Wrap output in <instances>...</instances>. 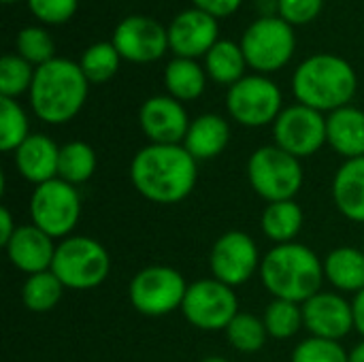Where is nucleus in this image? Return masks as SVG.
Wrapping results in <instances>:
<instances>
[{
  "mask_svg": "<svg viewBox=\"0 0 364 362\" xmlns=\"http://www.w3.org/2000/svg\"><path fill=\"white\" fill-rule=\"evenodd\" d=\"M134 190L156 205H177L186 201L198 181V162L183 145L149 143L130 162Z\"/></svg>",
  "mask_w": 364,
  "mask_h": 362,
  "instance_id": "1",
  "label": "nucleus"
},
{
  "mask_svg": "<svg viewBox=\"0 0 364 362\" xmlns=\"http://www.w3.org/2000/svg\"><path fill=\"white\" fill-rule=\"evenodd\" d=\"M260 282L273 299L307 303L311 297L322 292L324 284V260L303 243L273 245L260 265Z\"/></svg>",
  "mask_w": 364,
  "mask_h": 362,
  "instance_id": "2",
  "label": "nucleus"
},
{
  "mask_svg": "<svg viewBox=\"0 0 364 362\" xmlns=\"http://www.w3.org/2000/svg\"><path fill=\"white\" fill-rule=\"evenodd\" d=\"M90 81L85 79L79 62L53 58L34 70L30 87V107L34 115L51 126L70 122L87 98Z\"/></svg>",
  "mask_w": 364,
  "mask_h": 362,
  "instance_id": "3",
  "label": "nucleus"
},
{
  "mask_svg": "<svg viewBox=\"0 0 364 362\" xmlns=\"http://www.w3.org/2000/svg\"><path fill=\"white\" fill-rule=\"evenodd\" d=\"M358 79L352 64L333 53H316L299 64L292 90L301 105L320 113L348 107L356 94Z\"/></svg>",
  "mask_w": 364,
  "mask_h": 362,
  "instance_id": "4",
  "label": "nucleus"
},
{
  "mask_svg": "<svg viewBox=\"0 0 364 362\" xmlns=\"http://www.w3.org/2000/svg\"><path fill=\"white\" fill-rule=\"evenodd\" d=\"M51 271L68 290H92L109 277L111 256L94 237L70 235L58 243Z\"/></svg>",
  "mask_w": 364,
  "mask_h": 362,
  "instance_id": "5",
  "label": "nucleus"
},
{
  "mask_svg": "<svg viewBox=\"0 0 364 362\" xmlns=\"http://www.w3.org/2000/svg\"><path fill=\"white\" fill-rule=\"evenodd\" d=\"M247 181L267 203L294 201L303 188L305 173L299 158L277 145H264L247 160Z\"/></svg>",
  "mask_w": 364,
  "mask_h": 362,
  "instance_id": "6",
  "label": "nucleus"
},
{
  "mask_svg": "<svg viewBox=\"0 0 364 362\" xmlns=\"http://www.w3.org/2000/svg\"><path fill=\"white\" fill-rule=\"evenodd\" d=\"M30 220L51 239H66L81 220V194L77 186L64 179H51L34 186L28 203Z\"/></svg>",
  "mask_w": 364,
  "mask_h": 362,
  "instance_id": "7",
  "label": "nucleus"
},
{
  "mask_svg": "<svg viewBox=\"0 0 364 362\" xmlns=\"http://www.w3.org/2000/svg\"><path fill=\"white\" fill-rule=\"evenodd\" d=\"M188 286L190 284L177 269L151 265L130 280L128 299L139 314L147 318H162L181 309Z\"/></svg>",
  "mask_w": 364,
  "mask_h": 362,
  "instance_id": "8",
  "label": "nucleus"
},
{
  "mask_svg": "<svg viewBox=\"0 0 364 362\" xmlns=\"http://www.w3.org/2000/svg\"><path fill=\"white\" fill-rule=\"evenodd\" d=\"M284 96L275 81L264 75H247L228 87L226 109L235 122L247 128L275 124L284 111Z\"/></svg>",
  "mask_w": 364,
  "mask_h": 362,
  "instance_id": "9",
  "label": "nucleus"
},
{
  "mask_svg": "<svg viewBox=\"0 0 364 362\" xmlns=\"http://www.w3.org/2000/svg\"><path fill=\"white\" fill-rule=\"evenodd\" d=\"M296 47V36L290 23L282 17H260L247 26L241 38V49L252 68L273 73L284 68Z\"/></svg>",
  "mask_w": 364,
  "mask_h": 362,
  "instance_id": "10",
  "label": "nucleus"
},
{
  "mask_svg": "<svg viewBox=\"0 0 364 362\" xmlns=\"http://www.w3.org/2000/svg\"><path fill=\"white\" fill-rule=\"evenodd\" d=\"M181 314L198 331H226L232 318L239 314V299L235 288L213 277L198 280L188 286Z\"/></svg>",
  "mask_w": 364,
  "mask_h": 362,
  "instance_id": "11",
  "label": "nucleus"
},
{
  "mask_svg": "<svg viewBox=\"0 0 364 362\" xmlns=\"http://www.w3.org/2000/svg\"><path fill=\"white\" fill-rule=\"evenodd\" d=\"M262 256L256 241L243 230H228L215 239L209 254L211 277L237 288L260 273Z\"/></svg>",
  "mask_w": 364,
  "mask_h": 362,
  "instance_id": "12",
  "label": "nucleus"
},
{
  "mask_svg": "<svg viewBox=\"0 0 364 362\" xmlns=\"http://www.w3.org/2000/svg\"><path fill=\"white\" fill-rule=\"evenodd\" d=\"M275 145L303 160L318 154L326 143L324 113L301 102L286 107L273 124Z\"/></svg>",
  "mask_w": 364,
  "mask_h": 362,
  "instance_id": "13",
  "label": "nucleus"
},
{
  "mask_svg": "<svg viewBox=\"0 0 364 362\" xmlns=\"http://www.w3.org/2000/svg\"><path fill=\"white\" fill-rule=\"evenodd\" d=\"M122 58L147 64L164 55L168 49V28L145 15H130L115 26L113 41Z\"/></svg>",
  "mask_w": 364,
  "mask_h": 362,
  "instance_id": "14",
  "label": "nucleus"
},
{
  "mask_svg": "<svg viewBox=\"0 0 364 362\" xmlns=\"http://www.w3.org/2000/svg\"><path fill=\"white\" fill-rule=\"evenodd\" d=\"M139 124L149 143L183 145L190 128L186 107L173 96H151L141 105Z\"/></svg>",
  "mask_w": 364,
  "mask_h": 362,
  "instance_id": "15",
  "label": "nucleus"
},
{
  "mask_svg": "<svg viewBox=\"0 0 364 362\" xmlns=\"http://www.w3.org/2000/svg\"><path fill=\"white\" fill-rule=\"evenodd\" d=\"M303 320L309 337L341 341L354 331L352 303L339 292H318L303 303Z\"/></svg>",
  "mask_w": 364,
  "mask_h": 362,
  "instance_id": "16",
  "label": "nucleus"
},
{
  "mask_svg": "<svg viewBox=\"0 0 364 362\" xmlns=\"http://www.w3.org/2000/svg\"><path fill=\"white\" fill-rule=\"evenodd\" d=\"M218 21L200 9H188L175 15L168 26V47L177 58H198L218 43Z\"/></svg>",
  "mask_w": 364,
  "mask_h": 362,
  "instance_id": "17",
  "label": "nucleus"
},
{
  "mask_svg": "<svg viewBox=\"0 0 364 362\" xmlns=\"http://www.w3.org/2000/svg\"><path fill=\"white\" fill-rule=\"evenodd\" d=\"M55 239L34 224H23L4 245L9 262L26 275L49 271L55 258Z\"/></svg>",
  "mask_w": 364,
  "mask_h": 362,
  "instance_id": "18",
  "label": "nucleus"
},
{
  "mask_svg": "<svg viewBox=\"0 0 364 362\" xmlns=\"http://www.w3.org/2000/svg\"><path fill=\"white\" fill-rule=\"evenodd\" d=\"M13 154L15 169L28 183L41 186L51 179H58L60 147L51 137L34 132Z\"/></svg>",
  "mask_w": 364,
  "mask_h": 362,
  "instance_id": "19",
  "label": "nucleus"
},
{
  "mask_svg": "<svg viewBox=\"0 0 364 362\" xmlns=\"http://www.w3.org/2000/svg\"><path fill=\"white\" fill-rule=\"evenodd\" d=\"M333 203L337 211L356 224H364V156L346 160L333 177Z\"/></svg>",
  "mask_w": 364,
  "mask_h": 362,
  "instance_id": "20",
  "label": "nucleus"
},
{
  "mask_svg": "<svg viewBox=\"0 0 364 362\" xmlns=\"http://www.w3.org/2000/svg\"><path fill=\"white\" fill-rule=\"evenodd\" d=\"M326 143L346 160L364 156V111L358 107H341L326 117Z\"/></svg>",
  "mask_w": 364,
  "mask_h": 362,
  "instance_id": "21",
  "label": "nucleus"
},
{
  "mask_svg": "<svg viewBox=\"0 0 364 362\" xmlns=\"http://www.w3.org/2000/svg\"><path fill=\"white\" fill-rule=\"evenodd\" d=\"M230 143V126L218 113H203L190 122L183 147L196 162L218 158Z\"/></svg>",
  "mask_w": 364,
  "mask_h": 362,
  "instance_id": "22",
  "label": "nucleus"
},
{
  "mask_svg": "<svg viewBox=\"0 0 364 362\" xmlns=\"http://www.w3.org/2000/svg\"><path fill=\"white\" fill-rule=\"evenodd\" d=\"M324 277L339 292L364 290V252L363 247H335L324 258Z\"/></svg>",
  "mask_w": 364,
  "mask_h": 362,
  "instance_id": "23",
  "label": "nucleus"
},
{
  "mask_svg": "<svg viewBox=\"0 0 364 362\" xmlns=\"http://www.w3.org/2000/svg\"><path fill=\"white\" fill-rule=\"evenodd\" d=\"M303 224H305V213L296 201L267 203L260 218V228L264 237L275 245L292 243L301 235Z\"/></svg>",
  "mask_w": 364,
  "mask_h": 362,
  "instance_id": "24",
  "label": "nucleus"
},
{
  "mask_svg": "<svg viewBox=\"0 0 364 362\" xmlns=\"http://www.w3.org/2000/svg\"><path fill=\"white\" fill-rule=\"evenodd\" d=\"M205 68L192 58H173L164 68V87L179 102L196 100L205 92Z\"/></svg>",
  "mask_w": 364,
  "mask_h": 362,
  "instance_id": "25",
  "label": "nucleus"
},
{
  "mask_svg": "<svg viewBox=\"0 0 364 362\" xmlns=\"http://www.w3.org/2000/svg\"><path fill=\"white\" fill-rule=\"evenodd\" d=\"M245 53L241 45H237L230 38H220L205 55V70L215 83L235 85L239 79H243L245 70Z\"/></svg>",
  "mask_w": 364,
  "mask_h": 362,
  "instance_id": "26",
  "label": "nucleus"
},
{
  "mask_svg": "<svg viewBox=\"0 0 364 362\" xmlns=\"http://www.w3.org/2000/svg\"><path fill=\"white\" fill-rule=\"evenodd\" d=\"M64 290H66L64 284L49 269V271L34 273V275L26 277V282L21 286V301H23V307L28 312L47 314V312L55 309V305L60 303Z\"/></svg>",
  "mask_w": 364,
  "mask_h": 362,
  "instance_id": "27",
  "label": "nucleus"
},
{
  "mask_svg": "<svg viewBox=\"0 0 364 362\" xmlns=\"http://www.w3.org/2000/svg\"><path fill=\"white\" fill-rule=\"evenodd\" d=\"M96 164V151L85 141H70L60 147L58 177L70 186H81L94 177Z\"/></svg>",
  "mask_w": 364,
  "mask_h": 362,
  "instance_id": "28",
  "label": "nucleus"
},
{
  "mask_svg": "<svg viewBox=\"0 0 364 362\" xmlns=\"http://www.w3.org/2000/svg\"><path fill=\"white\" fill-rule=\"evenodd\" d=\"M262 322L267 326L269 337L277 339V341H286L292 339L301 329H305V320H303V305L292 303V301H282V299H273L262 316Z\"/></svg>",
  "mask_w": 364,
  "mask_h": 362,
  "instance_id": "29",
  "label": "nucleus"
},
{
  "mask_svg": "<svg viewBox=\"0 0 364 362\" xmlns=\"http://www.w3.org/2000/svg\"><path fill=\"white\" fill-rule=\"evenodd\" d=\"M224 333H226L228 344L241 354L260 352L269 339L262 318H256L254 314H245V312H239Z\"/></svg>",
  "mask_w": 364,
  "mask_h": 362,
  "instance_id": "30",
  "label": "nucleus"
},
{
  "mask_svg": "<svg viewBox=\"0 0 364 362\" xmlns=\"http://www.w3.org/2000/svg\"><path fill=\"white\" fill-rule=\"evenodd\" d=\"M119 60H122V55L115 49V45L107 43V41H100V43H94L92 47H87L81 53L79 66H81V70H83V75H85V79L90 83H105L117 73Z\"/></svg>",
  "mask_w": 364,
  "mask_h": 362,
  "instance_id": "31",
  "label": "nucleus"
},
{
  "mask_svg": "<svg viewBox=\"0 0 364 362\" xmlns=\"http://www.w3.org/2000/svg\"><path fill=\"white\" fill-rule=\"evenodd\" d=\"M30 134L32 132L23 107L15 98L0 96V149L15 151Z\"/></svg>",
  "mask_w": 364,
  "mask_h": 362,
  "instance_id": "32",
  "label": "nucleus"
},
{
  "mask_svg": "<svg viewBox=\"0 0 364 362\" xmlns=\"http://www.w3.org/2000/svg\"><path fill=\"white\" fill-rule=\"evenodd\" d=\"M34 70L19 53H6L0 60V94L4 98H15L23 92H30L34 81Z\"/></svg>",
  "mask_w": 364,
  "mask_h": 362,
  "instance_id": "33",
  "label": "nucleus"
},
{
  "mask_svg": "<svg viewBox=\"0 0 364 362\" xmlns=\"http://www.w3.org/2000/svg\"><path fill=\"white\" fill-rule=\"evenodd\" d=\"M15 47H17V53L26 62H30L32 66H41V64H45V62H49V60L55 58L53 55V51H55L53 38L43 28H34V26L23 28L17 34Z\"/></svg>",
  "mask_w": 364,
  "mask_h": 362,
  "instance_id": "34",
  "label": "nucleus"
},
{
  "mask_svg": "<svg viewBox=\"0 0 364 362\" xmlns=\"http://www.w3.org/2000/svg\"><path fill=\"white\" fill-rule=\"evenodd\" d=\"M292 362H350V352L341 341L307 337L294 348Z\"/></svg>",
  "mask_w": 364,
  "mask_h": 362,
  "instance_id": "35",
  "label": "nucleus"
},
{
  "mask_svg": "<svg viewBox=\"0 0 364 362\" xmlns=\"http://www.w3.org/2000/svg\"><path fill=\"white\" fill-rule=\"evenodd\" d=\"M79 0H28L30 11L45 23H64L77 11Z\"/></svg>",
  "mask_w": 364,
  "mask_h": 362,
  "instance_id": "36",
  "label": "nucleus"
},
{
  "mask_svg": "<svg viewBox=\"0 0 364 362\" xmlns=\"http://www.w3.org/2000/svg\"><path fill=\"white\" fill-rule=\"evenodd\" d=\"M324 0H279V17L292 23H307L318 17Z\"/></svg>",
  "mask_w": 364,
  "mask_h": 362,
  "instance_id": "37",
  "label": "nucleus"
},
{
  "mask_svg": "<svg viewBox=\"0 0 364 362\" xmlns=\"http://www.w3.org/2000/svg\"><path fill=\"white\" fill-rule=\"evenodd\" d=\"M194 4H196V9H200L218 19V17L232 15L239 9L241 0H194Z\"/></svg>",
  "mask_w": 364,
  "mask_h": 362,
  "instance_id": "38",
  "label": "nucleus"
},
{
  "mask_svg": "<svg viewBox=\"0 0 364 362\" xmlns=\"http://www.w3.org/2000/svg\"><path fill=\"white\" fill-rule=\"evenodd\" d=\"M17 228H19V226L15 224V220H13V215H11V211H9V207L2 205V207H0V245H2V247L11 241V237L15 235Z\"/></svg>",
  "mask_w": 364,
  "mask_h": 362,
  "instance_id": "39",
  "label": "nucleus"
},
{
  "mask_svg": "<svg viewBox=\"0 0 364 362\" xmlns=\"http://www.w3.org/2000/svg\"><path fill=\"white\" fill-rule=\"evenodd\" d=\"M352 314H354V331H358V335L364 339V290L354 294Z\"/></svg>",
  "mask_w": 364,
  "mask_h": 362,
  "instance_id": "40",
  "label": "nucleus"
},
{
  "mask_svg": "<svg viewBox=\"0 0 364 362\" xmlns=\"http://www.w3.org/2000/svg\"><path fill=\"white\" fill-rule=\"evenodd\" d=\"M350 362H364V339L350 350Z\"/></svg>",
  "mask_w": 364,
  "mask_h": 362,
  "instance_id": "41",
  "label": "nucleus"
},
{
  "mask_svg": "<svg viewBox=\"0 0 364 362\" xmlns=\"http://www.w3.org/2000/svg\"><path fill=\"white\" fill-rule=\"evenodd\" d=\"M200 362H230L228 358H224V356H207L205 361Z\"/></svg>",
  "mask_w": 364,
  "mask_h": 362,
  "instance_id": "42",
  "label": "nucleus"
},
{
  "mask_svg": "<svg viewBox=\"0 0 364 362\" xmlns=\"http://www.w3.org/2000/svg\"><path fill=\"white\" fill-rule=\"evenodd\" d=\"M2 2H15V0H2Z\"/></svg>",
  "mask_w": 364,
  "mask_h": 362,
  "instance_id": "43",
  "label": "nucleus"
},
{
  "mask_svg": "<svg viewBox=\"0 0 364 362\" xmlns=\"http://www.w3.org/2000/svg\"><path fill=\"white\" fill-rule=\"evenodd\" d=\"M363 252H364V243H363Z\"/></svg>",
  "mask_w": 364,
  "mask_h": 362,
  "instance_id": "44",
  "label": "nucleus"
}]
</instances>
